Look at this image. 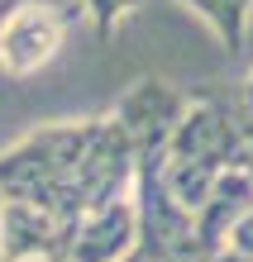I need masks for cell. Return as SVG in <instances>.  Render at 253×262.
Listing matches in <instances>:
<instances>
[{
  "label": "cell",
  "instance_id": "1",
  "mask_svg": "<svg viewBox=\"0 0 253 262\" xmlns=\"http://www.w3.org/2000/svg\"><path fill=\"white\" fill-rule=\"evenodd\" d=\"M57 43H62V19L48 5L20 0L0 24V67L10 76H29L57 53Z\"/></svg>",
  "mask_w": 253,
  "mask_h": 262
},
{
  "label": "cell",
  "instance_id": "2",
  "mask_svg": "<svg viewBox=\"0 0 253 262\" xmlns=\"http://www.w3.org/2000/svg\"><path fill=\"white\" fill-rule=\"evenodd\" d=\"M182 5L201 10L205 19L220 29V38L229 43V53H239V48H244V24H248L253 0H182Z\"/></svg>",
  "mask_w": 253,
  "mask_h": 262
},
{
  "label": "cell",
  "instance_id": "3",
  "mask_svg": "<svg viewBox=\"0 0 253 262\" xmlns=\"http://www.w3.org/2000/svg\"><path fill=\"white\" fill-rule=\"evenodd\" d=\"M139 5V0H86V10H91V19H96L101 34H110V29L120 24V14H129Z\"/></svg>",
  "mask_w": 253,
  "mask_h": 262
},
{
  "label": "cell",
  "instance_id": "4",
  "mask_svg": "<svg viewBox=\"0 0 253 262\" xmlns=\"http://www.w3.org/2000/svg\"><path fill=\"white\" fill-rule=\"evenodd\" d=\"M5 14H10V0H0V24H5Z\"/></svg>",
  "mask_w": 253,
  "mask_h": 262
}]
</instances>
